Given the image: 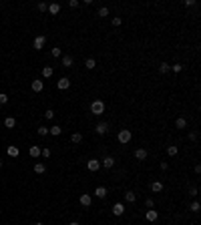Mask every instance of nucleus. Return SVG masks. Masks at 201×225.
Segmentation results:
<instances>
[{
	"label": "nucleus",
	"instance_id": "obj_1",
	"mask_svg": "<svg viewBox=\"0 0 201 225\" xmlns=\"http://www.w3.org/2000/svg\"><path fill=\"white\" fill-rule=\"evenodd\" d=\"M91 113L95 115V117H101V115L105 113V103H103L101 99L93 101V103H91Z\"/></svg>",
	"mask_w": 201,
	"mask_h": 225
},
{
	"label": "nucleus",
	"instance_id": "obj_2",
	"mask_svg": "<svg viewBox=\"0 0 201 225\" xmlns=\"http://www.w3.org/2000/svg\"><path fill=\"white\" fill-rule=\"evenodd\" d=\"M131 137H133V135H131L129 129H121V131H119V135H117V141L121 143V145H127V143L131 141Z\"/></svg>",
	"mask_w": 201,
	"mask_h": 225
},
{
	"label": "nucleus",
	"instance_id": "obj_3",
	"mask_svg": "<svg viewBox=\"0 0 201 225\" xmlns=\"http://www.w3.org/2000/svg\"><path fill=\"white\" fill-rule=\"evenodd\" d=\"M107 131H109V123H107V121L97 123V127H95V133L97 135H107Z\"/></svg>",
	"mask_w": 201,
	"mask_h": 225
},
{
	"label": "nucleus",
	"instance_id": "obj_4",
	"mask_svg": "<svg viewBox=\"0 0 201 225\" xmlns=\"http://www.w3.org/2000/svg\"><path fill=\"white\" fill-rule=\"evenodd\" d=\"M101 167H105V169H111V167H115V157H111V155L103 157V159H101Z\"/></svg>",
	"mask_w": 201,
	"mask_h": 225
},
{
	"label": "nucleus",
	"instance_id": "obj_5",
	"mask_svg": "<svg viewBox=\"0 0 201 225\" xmlns=\"http://www.w3.org/2000/svg\"><path fill=\"white\" fill-rule=\"evenodd\" d=\"M87 169L89 171H93V173H97L101 169V161L99 159H91V161H87Z\"/></svg>",
	"mask_w": 201,
	"mask_h": 225
},
{
	"label": "nucleus",
	"instance_id": "obj_6",
	"mask_svg": "<svg viewBox=\"0 0 201 225\" xmlns=\"http://www.w3.org/2000/svg\"><path fill=\"white\" fill-rule=\"evenodd\" d=\"M57 87H58V91H66V88L71 87V80H68L66 76H61V79L57 80Z\"/></svg>",
	"mask_w": 201,
	"mask_h": 225
},
{
	"label": "nucleus",
	"instance_id": "obj_7",
	"mask_svg": "<svg viewBox=\"0 0 201 225\" xmlns=\"http://www.w3.org/2000/svg\"><path fill=\"white\" fill-rule=\"evenodd\" d=\"M107 193H109V191H107V187H103V185H99V187L93 191V195H95L97 199H105V197H107Z\"/></svg>",
	"mask_w": 201,
	"mask_h": 225
},
{
	"label": "nucleus",
	"instance_id": "obj_8",
	"mask_svg": "<svg viewBox=\"0 0 201 225\" xmlns=\"http://www.w3.org/2000/svg\"><path fill=\"white\" fill-rule=\"evenodd\" d=\"M30 87H32V91H34V92H40L42 88H44V80H40V79H34Z\"/></svg>",
	"mask_w": 201,
	"mask_h": 225
},
{
	"label": "nucleus",
	"instance_id": "obj_9",
	"mask_svg": "<svg viewBox=\"0 0 201 225\" xmlns=\"http://www.w3.org/2000/svg\"><path fill=\"white\" fill-rule=\"evenodd\" d=\"M79 201H80V205H83V207H91L93 197H91L89 193H83V195H80V199H79Z\"/></svg>",
	"mask_w": 201,
	"mask_h": 225
},
{
	"label": "nucleus",
	"instance_id": "obj_10",
	"mask_svg": "<svg viewBox=\"0 0 201 225\" xmlns=\"http://www.w3.org/2000/svg\"><path fill=\"white\" fill-rule=\"evenodd\" d=\"M44 42H46V36H36L34 38V50H42V46H44Z\"/></svg>",
	"mask_w": 201,
	"mask_h": 225
},
{
	"label": "nucleus",
	"instance_id": "obj_11",
	"mask_svg": "<svg viewBox=\"0 0 201 225\" xmlns=\"http://www.w3.org/2000/svg\"><path fill=\"white\" fill-rule=\"evenodd\" d=\"M147 155H149V153H147V149H143V147H139V149L135 151V159L137 161H145V159H147Z\"/></svg>",
	"mask_w": 201,
	"mask_h": 225
},
{
	"label": "nucleus",
	"instance_id": "obj_12",
	"mask_svg": "<svg viewBox=\"0 0 201 225\" xmlns=\"http://www.w3.org/2000/svg\"><path fill=\"white\" fill-rule=\"evenodd\" d=\"M123 213H125V205H123V203H115V205H113V215L121 217Z\"/></svg>",
	"mask_w": 201,
	"mask_h": 225
},
{
	"label": "nucleus",
	"instance_id": "obj_13",
	"mask_svg": "<svg viewBox=\"0 0 201 225\" xmlns=\"http://www.w3.org/2000/svg\"><path fill=\"white\" fill-rule=\"evenodd\" d=\"M157 217H159V213H157V209H149V211H147V215H145V219H147L149 223L157 221Z\"/></svg>",
	"mask_w": 201,
	"mask_h": 225
},
{
	"label": "nucleus",
	"instance_id": "obj_14",
	"mask_svg": "<svg viewBox=\"0 0 201 225\" xmlns=\"http://www.w3.org/2000/svg\"><path fill=\"white\" fill-rule=\"evenodd\" d=\"M6 153H8V157H12V159H16V157L20 155V151H18V147H16V145L6 147Z\"/></svg>",
	"mask_w": 201,
	"mask_h": 225
},
{
	"label": "nucleus",
	"instance_id": "obj_15",
	"mask_svg": "<svg viewBox=\"0 0 201 225\" xmlns=\"http://www.w3.org/2000/svg\"><path fill=\"white\" fill-rule=\"evenodd\" d=\"M48 12H50L53 16H57L58 12H61V4H58V2H53V4H48Z\"/></svg>",
	"mask_w": 201,
	"mask_h": 225
},
{
	"label": "nucleus",
	"instance_id": "obj_16",
	"mask_svg": "<svg viewBox=\"0 0 201 225\" xmlns=\"http://www.w3.org/2000/svg\"><path fill=\"white\" fill-rule=\"evenodd\" d=\"M28 155H30L32 159H36V157H40V147H38V145H32L30 149H28Z\"/></svg>",
	"mask_w": 201,
	"mask_h": 225
},
{
	"label": "nucleus",
	"instance_id": "obj_17",
	"mask_svg": "<svg viewBox=\"0 0 201 225\" xmlns=\"http://www.w3.org/2000/svg\"><path fill=\"white\" fill-rule=\"evenodd\" d=\"M4 127H6V129H14L16 127V119L14 117H6L4 119Z\"/></svg>",
	"mask_w": 201,
	"mask_h": 225
},
{
	"label": "nucleus",
	"instance_id": "obj_18",
	"mask_svg": "<svg viewBox=\"0 0 201 225\" xmlns=\"http://www.w3.org/2000/svg\"><path fill=\"white\" fill-rule=\"evenodd\" d=\"M53 73H54L53 66H48V65L42 66V76H44V79H50V76H53Z\"/></svg>",
	"mask_w": 201,
	"mask_h": 225
},
{
	"label": "nucleus",
	"instance_id": "obj_19",
	"mask_svg": "<svg viewBox=\"0 0 201 225\" xmlns=\"http://www.w3.org/2000/svg\"><path fill=\"white\" fill-rule=\"evenodd\" d=\"M151 191L153 193H161V191H163V183H161V181H153L151 183Z\"/></svg>",
	"mask_w": 201,
	"mask_h": 225
},
{
	"label": "nucleus",
	"instance_id": "obj_20",
	"mask_svg": "<svg viewBox=\"0 0 201 225\" xmlns=\"http://www.w3.org/2000/svg\"><path fill=\"white\" fill-rule=\"evenodd\" d=\"M61 62H62V66H65V69H71V66H72V56H71V54H65Z\"/></svg>",
	"mask_w": 201,
	"mask_h": 225
},
{
	"label": "nucleus",
	"instance_id": "obj_21",
	"mask_svg": "<svg viewBox=\"0 0 201 225\" xmlns=\"http://www.w3.org/2000/svg\"><path fill=\"white\" fill-rule=\"evenodd\" d=\"M125 201L127 203H135L137 201V193H135V191H127V193H125Z\"/></svg>",
	"mask_w": 201,
	"mask_h": 225
},
{
	"label": "nucleus",
	"instance_id": "obj_22",
	"mask_svg": "<svg viewBox=\"0 0 201 225\" xmlns=\"http://www.w3.org/2000/svg\"><path fill=\"white\" fill-rule=\"evenodd\" d=\"M34 173H36V175L46 173V165H44V163H36V165H34Z\"/></svg>",
	"mask_w": 201,
	"mask_h": 225
},
{
	"label": "nucleus",
	"instance_id": "obj_23",
	"mask_svg": "<svg viewBox=\"0 0 201 225\" xmlns=\"http://www.w3.org/2000/svg\"><path fill=\"white\" fill-rule=\"evenodd\" d=\"M175 129H187V121L183 117H179L177 121H175Z\"/></svg>",
	"mask_w": 201,
	"mask_h": 225
},
{
	"label": "nucleus",
	"instance_id": "obj_24",
	"mask_svg": "<svg viewBox=\"0 0 201 225\" xmlns=\"http://www.w3.org/2000/svg\"><path fill=\"white\" fill-rule=\"evenodd\" d=\"M61 133H62V129L58 125H54V127H50V129H48V135H53V137H58Z\"/></svg>",
	"mask_w": 201,
	"mask_h": 225
},
{
	"label": "nucleus",
	"instance_id": "obj_25",
	"mask_svg": "<svg viewBox=\"0 0 201 225\" xmlns=\"http://www.w3.org/2000/svg\"><path fill=\"white\" fill-rule=\"evenodd\" d=\"M177 153H179V147H177V145H169V147H167V155H169V157H175Z\"/></svg>",
	"mask_w": 201,
	"mask_h": 225
},
{
	"label": "nucleus",
	"instance_id": "obj_26",
	"mask_svg": "<svg viewBox=\"0 0 201 225\" xmlns=\"http://www.w3.org/2000/svg\"><path fill=\"white\" fill-rule=\"evenodd\" d=\"M169 70H171V65H169V62H161V65H159V73L161 74L169 73Z\"/></svg>",
	"mask_w": 201,
	"mask_h": 225
},
{
	"label": "nucleus",
	"instance_id": "obj_27",
	"mask_svg": "<svg viewBox=\"0 0 201 225\" xmlns=\"http://www.w3.org/2000/svg\"><path fill=\"white\" fill-rule=\"evenodd\" d=\"M85 66H87L89 70H93L97 66V61H95V58H87V61H85Z\"/></svg>",
	"mask_w": 201,
	"mask_h": 225
},
{
	"label": "nucleus",
	"instance_id": "obj_28",
	"mask_svg": "<svg viewBox=\"0 0 201 225\" xmlns=\"http://www.w3.org/2000/svg\"><path fill=\"white\" fill-rule=\"evenodd\" d=\"M71 141L79 145V143H83V135H80V133H72V135H71Z\"/></svg>",
	"mask_w": 201,
	"mask_h": 225
},
{
	"label": "nucleus",
	"instance_id": "obj_29",
	"mask_svg": "<svg viewBox=\"0 0 201 225\" xmlns=\"http://www.w3.org/2000/svg\"><path fill=\"white\" fill-rule=\"evenodd\" d=\"M189 211H191V213H199V201H193V203H191V205H189Z\"/></svg>",
	"mask_w": 201,
	"mask_h": 225
},
{
	"label": "nucleus",
	"instance_id": "obj_30",
	"mask_svg": "<svg viewBox=\"0 0 201 225\" xmlns=\"http://www.w3.org/2000/svg\"><path fill=\"white\" fill-rule=\"evenodd\" d=\"M50 155H53V153H50V149H48V147H44V149H40V157H42V159H48Z\"/></svg>",
	"mask_w": 201,
	"mask_h": 225
},
{
	"label": "nucleus",
	"instance_id": "obj_31",
	"mask_svg": "<svg viewBox=\"0 0 201 225\" xmlns=\"http://www.w3.org/2000/svg\"><path fill=\"white\" fill-rule=\"evenodd\" d=\"M99 16H101V18H107V16H109V8H107V6H101L99 8Z\"/></svg>",
	"mask_w": 201,
	"mask_h": 225
},
{
	"label": "nucleus",
	"instance_id": "obj_32",
	"mask_svg": "<svg viewBox=\"0 0 201 225\" xmlns=\"http://www.w3.org/2000/svg\"><path fill=\"white\" fill-rule=\"evenodd\" d=\"M50 54H53L54 58H61V46H54V48L50 50Z\"/></svg>",
	"mask_w": 201,
	"mask_h": 225
},
{
	"label": "nucleus",
	"instance_id": "obj_33",
	"mask_svg": "<svg viewBox=\"0 0 201 225\" xmlns=\"http://www.w3.org/2000/svg\"><path fill=\"white\" fill-rule=\"evenodd\" d=\"M36 133L40 135V137H46V135H48V129H46V127H38V129H36Z\"/></svg>",
	"mask_w": 201,
	"mask_h": 225
},
{
	"label": "nucleus",
	"instance_id": "obj_34",
	"mask_svg": "<svg viewBox=\"0 0 201 225\" xmlns=\"http://www.w3.org/2000/svg\"><path fill=\"white\" fill-rule=\"evenodd\" d=\"M36 8H38L40 12H46V10H48V4H46V2H38V4H36Z\"/></svg>",
	"mask_w": 201,
	"mask_h": 225
},
{
	"label": "nucleus",
	"instance_id": "obj_35",
	"mask_svg": "<svg viewBox=\"0 0 201 225\" xmlns=\"http://www.w3.org/2000/svg\"><path fill=\"white\" fill-rule=\"evenodd\" d=\"M145 207H147V209H153V207H155V201H153V199H145Z\"/></svg>",
	"mask_w": 201,
	"mask_h": 225
},
{
	"label": "nucleus",
	"instance_id": "obj_36",
	"mask_svg": "<svg viewBox=\"0 0 201 225\" xmlns=\"http://www.w3.org/2000/svg\"><path fill=\"white\" fill-rule=\"evenodd\" d=\"M121 24H123V18L121 16H115L113 18V26H121Z\"/></svg>",
	"mask_w": 201,
	"mask_h": 225
},
{
	"label": "nucleus",
	"instance_id": "obj_37",
	"mask_svg": "<svg viewBox=\"0 0 201 225\" xmlns=\"http://www.w3.org/2000/svg\"><path fill=\"white\" fill-rule=\"evenodd\" d=\"M6 103H8V95L0 92V105H6Z\"/></svg>",
	"mask_w": 201,
	"mask_h": 225
},
{
	"label": "nucleus",
	"instance_id": "obj_38",
	"mask_svg": "<svg viewBox=\"0 0 201 225\" xmlns=\"http://www.w3.org/2000/svg\"><path fill=\"white\" fill-rule=\"evenodd\" d=\"M171 70H173V73H181V70H183V65H173V66H171Z\"/></svg>",
	"mask_w": 201,
	"mask_h": 225
},
{
	"label": "nucleus",
	"instance_id": "obj_39",
	"mask_svg": "<svg viewBox=\"0 0 201 225\" xmlns=\"http://www.w3.org/2000/svg\"><path fill=\"white\" fill-rule=\"evenodd\" d=\"M159 167H161V171H167V169H169V163H167V161H161Z\"/></svg>",
	"mask_w": 201,
	"mask_h": 225
},
{
	"label": "nucleus",
	"instance_id": "obj_40",
	"mask_svg": "<svg viewBox=\"0 0 201 225\" xmlns=\"http://www.w3.org/2000/svg\"><path fill=\"white\" fill-rule=\"evenodd\" d=\"M189 141H197V133H195V131H191V133H189Z\"/></svg>",
	"mask_w": 201,
	"mask_h": 225
},
{
	"label": "nucleus",
	"instance_id": "obj_41",
	"mask_svg": "<svg viewBox=\"0 0 201 225\" xmlns=\"http://www.w3.org/2000/svg\"><path fill=\"white\" fill-rule=\"evenodd\" d=\"M189 195H191V197L197 195V187H195V185H193V187H189Z\"/></svg>",
	"mask_w": 201,
	"mask_h": 225
},
{
	"label": "nucleus",
	"instance_id": "obj_42",
	"mask_svg": "<svg viewBox=\"0 0 201 225\" xmlns=\"http://www.w3.org/2000/svg\"><path fill=\"white\" fill-rule=\"evenodd\" d=\"M183 4H185V6L189 8V6H195V4H197V2H195V0H185V2H183Z\"/></svg>",
	"mask_w": 201,
	"mask_h": 225
},
{
	"label": "nucleus",
	"instance_id": "obj_43",
	"mask_svg": "<svg viewBox=\"0 0 201 225\" xmlns=\"http://www.w3.org/2000/svg\"><path fill=\"white\" fill-rule=\"evenodd\" d=\"M44 117H46V119H53V117H54V111H50V109H48V111L44 113Z\"/></svg>",
	"mask_w": 201,
	"mask_h": 225
},
{
	"label": "nucleus",
	"instance_id": "obj_44",
	"mask_svg": "<svg viewBox=\"0 0 201 225\" xmlns=\"http://www.w3.org/2000/svg\"><path fill=\"white\" fill-rule=\"evenodd\" d=\"M68 6H71V8H76V6H79V0H71V2H68Z\"/></svg>",
	"mask_w": 201,
	"mask_h": 225
},
{
	"label": "nucleus",
	"instance_id": "obj_45",
	"mask_svg": "<svg viewBox=\"0 0 201 225\" xmlns=\"http://www.w3.org/2000/svg\"><path fill=\"white\" fill-rule=\"evenodd\" d=\"M68 225H79V223H76V221H71V223H68Z\"/></svg>",
	"mask_w": 201,
	"mask_h": 225
},
{
	"label": "nucleus",
	"instance_id": "obj_46",
	"mask_svg": "<svg viewBox=\"0 0 201 225\" xmlns=\"http://www.w3.org/2000/svg\"><path fill=\"white\" fill-rule=\"evenodd\" d=\"M34 225H44V223H34Z\"/></svg>",
	"mask_w": 201,
	"mask_h": 225
},
{
	"label": "nucleus",
	"instance_id": "obj_47",
	"mask_svg": "<svg viewBox=\"0 0 201 225\" xmlns=\"http://www.w3.org/2000/svg\"><path fill=\"white\" fill-rule=\"evenodd\" d=\"M0 167H2V159H0Z\"/></svg>",
	"mask_w": 201,
	"mask_h": 225
}]
</instances>
